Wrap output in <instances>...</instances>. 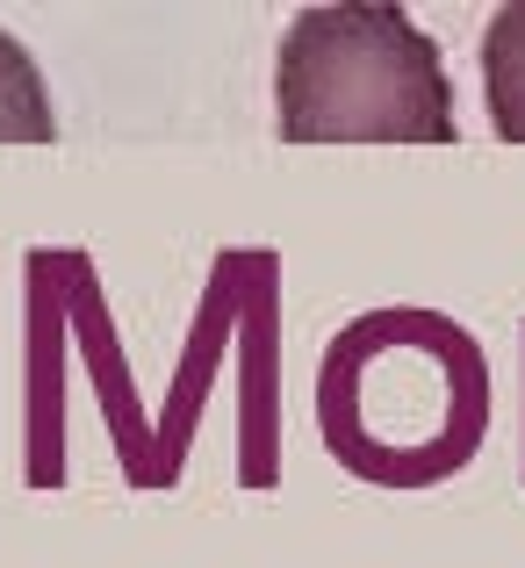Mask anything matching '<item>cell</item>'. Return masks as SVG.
I'll use <instances>...</instances> for the list:
<instances>
[{
  "label": "cell",
  "mask_w": 525,
  "mask_h": 568,
  "mask_svg": "<svg viewBox=\"0 0 525 568\" xmlns=\"http://www.w3.org/2000/svg\"><path fill=\"white\" fill-rule=\"evenodd\" d=\"M317 432L360 483L425 489L475 460L489 432V361L440 310H374L332 338Z\"/></svg>",
  "instance_id": "obj_1"
},
{
  "label": "cell",
  "mask_w": 525,
  "mask_h": 568,
  "mask_svg": "<svg viewBox=\"0 0 525 568\" xmlns=\"http://www.w3.org/2000/svg\"><path fill=\"white\" fill-rule=\"evenodd\" d=\"M274 123L289 144H454L440 43L403 8H303L274 58Z\"/></svg>",
  "instance_id": "obj_2"
},
{
  "label": "cell",
  "mask_w": 525,
  "mask_h": 568,
  "mask_svg": "<svg viewBox=\"0 0 525 568\" xmlns=\"http://www.w3.org/2000/svg\"><path fill=\"white\" fill-rule=\"evenodd\" d=\"M238 483H274V260L252 266V338H245V460Z\"/></svg>",
  "instance_id": "obj_3"
},
{
  "label": "cell",
  "mask_w": 525,
  "mask_h": 568,
  "mask_svg": "<svg viewBox=\"0 0 525 568\" xmlns=\"http://www.w3.org/2000/svg\"><path fill=\"white\" fill-rule=\"evenodd\" d=\"M483 101H489V130L504 144H525V0L489 14L483 29Z\"/></svg>",
  "instance_id": "obj_4"
},
{
  "label": "cell",
  "mask_w": 525,
  "mask_h": 568,
  "mask_svg": "<svg viewBox=\"0 0 525 568\" xmlns=\"http://www.w3.org/2000/svg\"><path fill=\"white\" fill-rule=\"evenodd\" d=\"M51 138H58V115H51V94H43L37 58L0 29V144H51Z\"/></svg>",
  "instance_id": "obj_5"
}]
</instances>
